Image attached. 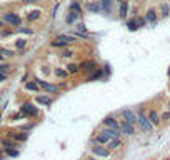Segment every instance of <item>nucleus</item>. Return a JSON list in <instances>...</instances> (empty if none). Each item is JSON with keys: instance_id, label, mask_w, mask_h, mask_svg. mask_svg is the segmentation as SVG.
<instances>
[{"instance_id": "obj_1", "label": "nucleus", "mask_w": 170, "mask_h": 160, "mask_svg": "<svg viewBox=\"0 0 170 160\" xmlns=\"http://www.w3.org/2000/svg\"><path fill=\"white\" fill-rule=\"evenodd\" d=\"M137 122L140 123V127H142V130L144 132H150L152 130V123H150V120H149V117L144 114V110H138L137 112Z\"/></svg>"}, {"instance_id": "obj_2", "label": "nucleus", "mask_w": 170, "mask_h": 160, "mask_svg": "<svg viewBox=\"0 0 170 160\" xmlns=\"http://www.w3.org/2000/svg\"><path fill=\"white\" fill-rule=\"evenodd\" d=\"M20 110H22V115H23V117H37L38 115V109L34 103H30V102H25V103L20 107Z\"/></svg>"}, {"instance_id": "obj_3", "label": "nucleus", "mask_w": 170, "mask_h": 160, "mask_svg": "<svg viewBox=\"0 0 170 160\" xmlns=\"http://www.w3.org/2000/svg\"><path fill=\"white\" fill-rule=\"evenodd\" d=\"M4 22H5V23H9V25H12V27H18L22 23L20 17H18L17 13H13V12L4 13Z\"/></svg>"}, {"instance_id": "obj_4", "label": "nucleus", "mask_w": 170, "mask_h": 160, "mask_svg": "<svg viewBox=\"0 0 170 160\" xmlns=\"http://www.w3.org/2000/svg\"><path fill=\"white\" fill-rule=\"evenodd\" d=\"M92 153L94 155H98V157H110V148H107V145H100V143H95L94 147H92Z\"/></svg>"}, {"instance_id": "obj_5", "label": "nucleus", "mask_w": 170, "mask_h": 160, "mask_svg": "<svg viewBox=\"0 0 170 160\" xmlns=\"http://www.w3.org/2000/svg\"><path fill=\"white\" fill-rule=\"evenodd\" d=\"M103 127H107V128H112V130H117V132H122V130H120L119 120H117L115 117H112V115H108V117L103 118Z\"/></svg>"}, {"instance_id": "obj_6", "label": "nucleus", "mask_w": 170, "mask_h": 160, "mask_svg": "<svg viewBox=\"0 0 170 160\" xmlns=\"http://www.w3.org/2000/svg\"><path fill=\"white\" fill-rule=\"evenodd\" d=\"M120 115L123 117V120L130 122L132 125H135V123H137V112H133L132 109H123V110H120Z\"/></svg>"}, {"instance_id": "obj_7", "label": "nucleus", "mask_w": 170, "mask_h": 160, "mask_svg": "<svg viewBox=\"0 0 170 160\" xmlns=\"http://www.w3.org/2000/svg\"><path fill=\"white\" fill-rule=\"evenodd\" d=\"M120 123V130H122L123 135H133L135 134V125H132L130 122H127V120H119Z\"/></svg>"}, {"instance_id": "obj_8", "label": "nucleus", "mask_w": 170, "mask_h": 160, "mask_svg": "<svg viewBox=\"0 0 170 160\" xmlns=\"http://www.w3.org/2000/svg\"><path fill=\"white\" fill-rule=\"evenodd\" d=\"M37 82H38V85H40V89H43L45 92H48V93H57L59 92V87L48 84V82H45V80H37Z\"/></svg>"}, {"instance_id": "obj_9", "label": "nucleus", "mask_w": 170, "mask_h": 160, "mask_svg": "<svg viewBox=\"0 0 170 160\" xmlns=\"http://www.w3.org/2000/svg\"><path fill=\"white\" fill-rule=\"evenodd\" d=\"M85 10L90 13H100L102 12V5L98 4V2H87L85 4Z\"/></svg>"}, {"instance_id": "obj_10", "label": "nucleus", "mask_w": 170, "mask_h": 160, "mask_svg": "<svg viewBox=\"0 0 170 160\" xmlns=\"http://www.w3.org/2000/svg\"><path fill=\"white\" fill-rule=\"evenodd\" d=\"M110 140H112V139H110L107 134H103V132H98V134L94 137V143H100V145H107Z\"/></svg>"}, {"instance_id": "obj_11", "label": "nucleus", "mask_w": 170, "mask_h": 160, "mask_svg": "<svg viewBox=\"0 0 170 160\" xmlns=\"http://www.w3.org/2000/svg\"><path fill=\"white\" fill-rule=\"evenodd\" d=\"M147 117H149L150 123H152L153 127H158V125H160L162 118H160V115H158L157 112H155V110H150V112H149V115H147Z\"/></svg>"}, {"instance_id": "obj_12", "label": "nucleus", "mask_w": 170, "mask_h": 160, "mask_svg": "<svg viewBox=\"0 0 170 160\" xmlns=\"http://www.w3.org/2000/svg\"><path fill=\"white\" fill-rule=\"evenodd\" d=\"M9 137H10L12 140H15V142H25L29 135H27L25 132H10Z\"/></svg>"}, {"instance_id": "obj_13", "label": "nucleus", "mask_w": 170, "mask_h": 160, "mask_svg": "<svg viewBox=\"0 0 170 160\" xmlns=\"http://www.w3.org/2000/svg\"><path fill=\"white\" fill-rule=\"evenodd\" d=\"M127 12H128V2L127 0H120V10H119V15L122 18L127 17Z\"/></svg>"}, {"instance_id": "obj_14", "label": "nucleus", "mask_w": 170, "mask_h": 160, "mask_svg": "<svg viewBox=\"0 0 170 160\" xmlns=\"http://www.w3.org/2000/svg\"><path fill=\"white\" fill-rule=\"evenodd\" d=\"M75 34H77V37H89L87 29H85L84 23H77L75 25Z\"/></svg>"}, {"instance_id": "obj_15", "label": "nucleus", "mask_w": 170, "mask_h": 160, "mask_svg": "<svg viewBox=\"0 0 170 160\" xmlns=\"http://www.w3.org/2000/svg\"><path fill=\"white\" fill-rule=\"evenodd\" d=\"M35 100H37V103H42V105H50L52 103V98L47 97V95H38Z\"/></svg>"}, {"instance_id": "obj_16", "label": "nucleus", "mask_w": 170, "mask_h": 160, "mask_svg": "<svg viewBox=\"0 0 170 160\" xmlns=\"http://www.w3.org/2000/svg\"><path fill=\"white\" fill-rule=\"evenodd\" d=\"M25 89L27 90H32V92H38V90H40V85H38L37 80H35V82H27Z\"/></svg>"}, {"instance_id": "obj_17", "label": "nucleus", "mask_w": 170, "mask_h": 160, "mask_svg": "<svg viewBox=\"0 0 170 160\" xmlns=\"http://www.w3.org/2000/svg\"><path fill=\"white\" fill-rule=\"evenodd\" d=\"M120 145H122V142H120V139H112L110 142L107 143V148H110V150H115V148H119Z\"/></svg>"}, {"instance_id": "obj_18", "label": "nucleus", "mask_w": 170, "mask_h": 160, "mask_svg": "<svg viewBox=\"0 0 170 160\" xmlns=\"http://www.w3.org/2000/svg\"><path fill=\"white\" fill-rule=\"evenodd\" d=\"M127 27H128V30H132V32H135V30L138 29V23H137V18H130V20L127 22Z\"/></svg>"}, {"instance_id": "obj_19", "label": "nucleus", "mask_w": 170, "mask_h": 160, "mask_svg": "<svg viewBox=\"0 0 170 160\" xmlns=\"http://www.w3.org/2000/svg\"><path fill=\"white\" fill-rule=\"evenodd\" d=\"M27 18H29L30 22H34V20H37V18H40V10H32V12L27 15Z\"/></svg>"}, {"instance_id": "obj_20", "label": "nucleus", "mask_w": 170, "mask_h": 160, "mask_svg": "<svg viewBox=\"0 0 170 160\" xmlns=\"http://www.w3.org/2000/svg\"><path fill=\"white\" fill-rule=\"evenodd\" d=\"M98 4L102 5V10L108 12V10H110V4H112V0H98Z\"/></svg>"}, {"instance_id": "obj_21", "label": "nucleus", "mask_w": 170, "mask_h": 160, "mask_svg": "<svg viewBox=\"0 0 170 160\" xmlns=\"http://www.w3.org/2000/svg\"><path fill=\"white\" fill-rule=\"evenodd\" d=\"M5 153L9 157H18V150L17 148H12V147H5Z\"/></svg>"}, {"instance_id": "obj_22", "label": "nucleus", "mask_w": 170, "mask_h": 160, "mask_svg": "<svg viewBox=\"0 0 170 160\" xmlns=\"http://www.w3.org/2000/svg\"><path fill=\"white\" fill-rule=\"evenodd\" d=\"M77 17H78V13H77V12H72V10H70V13L67 15V23H73V22L77 20Z\"/></svg>"}, {"instance_id": "obj_23", "label": "nucleus", "mask_w": 170, "mask_h": 160, "mask_svg": "<svg viewBox=\"0 0 170 160\" xmlns=\"http://www.w3.org/2000/svg\"><path fill=\"white\" fill-rule=\"evenodd\" d=\"M78 70H80V65H77V63H70V65H68V68H67L68 73H77Z\"/></svg>"}, {"instance_id": "obj_24", "label": "nucleus", "mask_w": 170, "mask_h": 160, "mask_svg": "<svg viewBox=\"0 0 170 160\" xmlns=\"http://www.w3.org/2000/svg\"><path fill=\"white\" fill-rule=\"evenodd\" d=\"M80 67H85V68H84L85 72H92V70L95 68V63H94V62H90V63H89V62H84Z\"/></svg>"}, {"instance_id": "obj_25", "label": "nucleus", "mask_w": 170, "mask_h": 160, "mask_svg": "<svg viewBox=\"0 0 170 160\" xmlns=\"http://www.w3.org/2000/svg\"><path fill=\"white\" fill-rule=\"evenodd\" d=\"M147 20L149 22H157V13H155V10H149V12H147Z\"/></svg>"}, {"instance_id": "obj_26", "label": "nucleus", "mask_w": 170, "mask_h": 160, "mask_svg": "<svg viewBox=\"0 0 170 160\" xmlns=\"http://www.w3.org/2000/svg\"><path fill=\"white\" fill-rule=\"evenodd\" d=\"M2 145H4V147H12V148H17V143H15V142H12V140H9V139H4V140H2Z\"/></svg>"}, {"instance_id": "obj_27", "label": "nucleus", "mask_w": 170, "mask_h": 160, "mask_svg": "<svg viewBox=\"0 0 170 160\" xmlns=\"http://www.w3.org/2000/svg\"><path fill=\"white\" fill-rule=\"evenodd\" d=\"M70 10H72V12H77V13H80L82 7H80V4H78V2H72V4H70Z\"/></svg>"}, {"instance_id": "obj_28", "label": "nucleus", "mask_w": 170, "mask_h": 160, "mask_svg": "<svg viewBox=\"0 0 170 160\" xmlns=\"http://www.w3.org/2000/svg\"><path fill=\"white\" fill-rule=\"evenodd\" d=\"M160 10H162V15H169L170 13V7H169V4H162V7H160Z\"/></svg>"}, {"instance_id": "obj_29", "label": "nucleus", "mask_w": 170, "mask_h": 160, "mask_svg": "<svg viewBox=\"0 0 170 160\" xmlns=\"http://www.w3.org/2000/svg\"><path fill=\"white\" fill-rule=\"evenodd\" d=\"M67 73H68V72L62 70V68H55V75L60 77V79H65V77H67Z\"/></svg>"}, {"instance_id": "obj_30", "label": "nucleus", "mask_w": 170, "mask_h": 160, "mask_svg": "<svg viewBox=\"0 0 170 160\" xmlns=\"http://www.w3.org/2000/svg\"><path fill=\"white\" fill-rule=\"evenodd\" d=\"M0 54L5 55V57H12L13 52H12V50H9V48H0Z\"/></svg>"}, {"instance_id": "obj_31", "label": "nucleus", "mask_w": 170, "mask_h": 160, "mask_svg": "<svg viewBox=\"0 0 170 160\" xmlns=\"http://www.w3.org/2000/svg\"><path fill=\"white\" fill-rule=\"evenodd\" d=\"M60 55H62V57H65V59H70V57L73 55V52L72 50H62V54H60Z\"/></svg>"}, {"instance_id": "obj_32", "label": "nucleus", "mask_w": 170, "mask_h": 160, "mask_svg": "<svg viewBox=\"0 0 170 160\" xmlns=\"http://www.w3.org/2000/svg\"><path fill=\"white\" fill-rule=\"evenodd\" d=\"M9 68H10L9 63H0V72H5V73H7V72H9Z\"/></svg>"}, {"instance_id": "obj_33", "label": "nucleus", "mask_w": 170, "mask_h": 160, "mask_svg": "<svg viewBox=\"0 0 170 160\" xmlns=\"http://www.w3.org/2000/svg\"><path fill=\"white\" fill-rule=\"evenodd\" d=\"M15 45H17L18 48H23V47L27 45V40H22V38H20V40H17V42H15Z\"/></svg>"}, {"instance_id": "obj_34", "label": "nucleus", "mask_w": 170, "mask_h": 160, "mask_svg": "<svg viewBox=\"0 0 170 160\" xmlns=\"http://www.w3.org/2000/svg\"><path fill=\"white\" fill-rule=\"evenodd\" d=\"M100 75H102V72L98 70V72H95V73H94V75H92V77H89V80H95V79H98V77H100Z\"/></svg>"}, {"instance_id": "obj_35", "label": "nucleus", "mask_w": 170, "mask_h": 160, "mask_svg": "<svg viewBox=\"0 0 170 160\" xmlns=\"http://www.w3.org/2000/svg\"><path fill=\"white\" fill-rule=\"evenodd\" d=\"M137 23H138V27H145V20L140 17H137Z\"/></svg>"}, {"instance_id": "obj_36", "label": "nucleus", "mask_w": 170, "mask_h": 160, "mask_svg": "<svg viewBox=\"0 0 170 160\" xmlns=\"http://www.w3.org/2000/svg\"><path fill=\"white\" fill-rule=\"evenodd\" d=\"M7 80V73L5 72H0V82H5Z\"/></svg>"}, {"instance_id": "obj_37", "label": "nucleus", "mask_w": 170, "mask_h": 160, "mask_svg": "<svg viewBox=\"0 0 170 160\" xmlns=\"http://www.w3.org/2000/svg\"><path fill=\"white\" fill-rule=\"evenodd\" d=\"M162 120H169V118H170V112H165V114H163V115H162Z\"/></svg>"}, {"instance_id": "obj_38", "label": "nucleus", "mask_w": 170, "mask_h": 160, "mask_svg": "<svg viewBox=\"0 0 170 160\" xmlns=\"http://www.w3.org/2000/svg\"><path fill=\"white\" fill-rule=\"evenodd\" d=\"M20 32H25V34H32V30H29V29H18Z\"/></svg>"}, {"instance_id": "obj_39", "label": "nucleus", "mask_w": 170, "mask_h": 160, "mask_svg": "<svg viewBox=\"0 0 170 160\" xmlns=\"http://www.w3.org/2000/svg\"><path fill=\"white\" fill-rule=\"evenodd\" d=\"M2 27H4V22H2V20H0V29H2Z\"/></svg>"}, {"instance_id": "obj_40", "label": "nucleus", "mask_w": 170, "mask_h": 160, "mask_svg": "<svg viewBox=\"0 0 170 160\" xmlns=\"http://www.w3.org/2000/svg\"><path fill=\"white\" fill-rule=\"evenodd\" d=\"M89 160H97V159H95V157H90V159Z\"/></svg>"}, {"instance_id": "obj_41", "label": "nucleus", "mask_w": 170, "mask_h": 160, "mask_svg": "<svg viewBox=\"0 0 170 160\" xmlns=\"http://www.w3.org/2000/svg\"><path fill=\"white\" fill-rule=\"evenodd\" d=\"M2 59H4V55H2V54H0V62H2Z\"/></svg>"}, {"instance_id": "obj_42", "label": "nucleus", "mask_w": 170, "mask_h": 160, "mask_svg": "<svg viewBox=\"0 0 170 160\" xmlns=\"http://www.w3.org/2000/svg\"><path fill=\"white\" fill-rule=\"evenodd\" d=\"M167 107H169V112H170V103H169V105H167Z\"/></svg>"}, {"instance_id": "obj_43", "label": "nucleus", "mask_w": 170, "mask_h": 160, "mask_svg": "<svg viewBox=\"0 0 170 160\" xmlns=\"http://www.w3.org/2000/svg\"><path fill=\"white\" fill-rule=\"evenodd\" d=\"M0 160H4V157H2V155H0Z\"/></svg>"}, {"instance_id": "obj_44", "label": "nucleus", "mask_w": 170, "mask_h": 160, "mask_svg": "<svg viewBox=\"0 0 170 160\" xmlns=\"http://www.w3.org/2000/svg\"><path fill=\"white\" fill-rule=\"evenodd\" d=\"M0 155H2V148H0Z\"/></svg>"}, {"instance_id": "obj_45", "label": "nucleus", "mask_w": 170, "mask_h": 160, "mask_svg": "<svg viewBox=\"0 0 170 160\" xmlns=\"http://www.w3.org/2000/svg\"><path fill=\"white\" fill-rule=\"evenodd\" d=\"M169 75H170V68H169Z\"/></svg>"}, {"instance_id": "obj_46", "label": "nucleus", "mask_w": 170, "mask_h": 160, "mask_svg": "<svg viewBox=\"0 0 170 160\" xmlns=\"http://www.w3.org/2000/svg\"><path fill=\"white\" fill-rule=\"evenodd\" d=\"M167 160H170V159H167Z\"/></svg>"}]
</instances>
